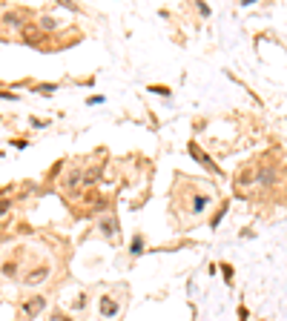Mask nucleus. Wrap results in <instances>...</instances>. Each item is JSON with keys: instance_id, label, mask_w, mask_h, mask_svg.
<instances>
[{"instance_id": "1", "label": "nucleus", "mask_w": 287, "mask_h": 321, "mask_svg": "<svg viewBox=\"0 0 287 321\" xmlns=\"http://www.w3.org/2000/svg\"><path fill=\"white\" fill-rule=\"evenodd\" d=\"M49 272H52L49 264H40V267H35L32 272L23 275V284H26V287H38V284H43V281L49 278Z\"/></svg>"}, {"instance_id": "2", "label": "nucleus", "mask_w": 287, "mask_h": 321, "mask_svg": "<svg viewBox=\"0 0 287 321\" xmlns=\"http://www.w3.org/2000/svg\"><path fill=\"white\" fill-rule=\"evenodd\" d=\"M43 307H46V295H32L29 301H23V318L32 321L40 310H43Z\"/></svg>"}, {"instance_id": "3", "label": "nucleus", "mask_w": 287, "mask_h": 321, "mask_svg": "<svg viewBox=\"0 0 287 321\" xmlns=\"http://www.w3.org/2000/svg\"><path fill=\"white\" fill-rule=\"evenodd\" d=\"M189 155H193V158H196L198 164H204V167H207L210 172H216V175H221V170H218L216 164H213V158H210V155H204V152L198 149V143H189Z\"/></svg>"}, {"instance_id": "4", "label": "nucleus", "mask_w": 287, "mask_h": 321, "mask_svg": "<svg viewBox=\"0 0 287 321\" xmlns=\"http://www.w3.org/2000/svg\"><path fill=\"white\" fill-rule=\"evenodd\" d=\"M98 307H101V315H104V318H115V315H118V310H121V304L112 298V295H104Z\"/></svg>"}, {"instance_id": "5", "label": "nucleus", "mask_w": 287, "mask_h": 321, "mask_svg": "<svg viewBox=\"0 0 287 321\" xmlns=\"http://www.w3.org/2000/svg\"><path fill=\"white\" fill-rule=\"evenodd\" d=\"M207 207H210V195H204V192L193 195V204H189V212H193V215H201Z\"/></svg>"}, {"instance_id": "6", "label": "nucleus", "mask_w": 287, "mask_h": 321, "mask_svg": "<svg viewBox=\"0 0 287 321\" xmlns=\"http://www.w3.org/2000/svg\"><path fill=\"white\" fill-rule=\"evenodd\" d=\"M98 227H101V232H104L107 238H112V235L118 232V221H115V218H109V215H107V218H101Z\"/></svg>"}, {"instance_id": "7", "label": "nucleus", "mask_w": 287, "mask_h": 321, "mask_svg": "<svg viewBox=\"0 0 287 321\" xmlns=\"http://www.w3.org/2000/svg\"><path fill=\"white\" fill-rule=\"evenodd\" d=\"M80 178H83V172H80V170H72L69 175L63 178V190H66V192H69V190H75V187L80 184Z\"/></svg>"}, {"instance_id": "8", "label": "nucleus", "mask_w": 287, "mask_h": 321, "mask_svg": "<svg viewBox=\"0 0 287 321\" xmlns=\"http://www.w3.org/2000/svg\"><path fill=\"white\" fill-rule=\"evenodd\" d=\"M3 26H23V15L20 12H6L3 15Z\"/></svg>"}, {"instance_id": "9", "label": "nucleus", "mask_w": 287, "mask_h": 321, "mask_svg": "<svg viewBox=\"0 0 287 321\" xmlns=\"http://www.w3.org/2000/svg\"><path fill=\"white\" fill-rule=\"evenodd\" d=\"M129 250H132V255H141L144 252V235H135L132 244H129Z\"/></svg>"}, {"instance_id": "10", "label": "nucleus", "mask_w": 287, "mask_h": 321, "mask_svg": "<svg viewBox=\"0 0 287 321\" xmlns=\"http://www.w3.org/2000/svg\"><path fill=\"white\" fill-rule=\"evenodd\" d=\"M227 210H230V204H224V207H221V210H218L216 215H213V230H216L218 224H221V218H224V212H227Z\"/></svg>"}, {"instance_id": "11", "label": "nucleus", "mask_w": 287, "mask_h": 321, "mask_svg": "<svg viewBox=\"0 0 287 321\" xmlns=\"http://www.w3.org/2000/svg\"><path fill=\"white\" fill-rule=\"evenodd\" d=\"M9 210H12V201L6 198V195H3V198H0V218H3V215H6Z\"/></svg>"}, {"instance_id": "12", "label": "nucleus", "mask_w": 287, "mask_h": 321, "mask_svg": "<svg viewBox=\"0 0 287 321\" xmlns=\"http://www.w3.org/2000/svg\"><path fill=\"white\" fill-rule=\"evenodd\" d=\"M49 321H72V315H66V312H60V310H55L49 315Z\"/></svg>"}, {"instance_id": "13", "label": "nucleus", "mask_w": 287, "mask_h": 321, "mask_svg": "<svg viewBox=\"0 0 287 321\" xmlns=\"http://www.w3.org/2000/svg\"><path fill=\"white\" fill-rule=\"evenodd\" d=\"M221 272H224V281L233 284V267H230V264H221Z\"/></svg>"}, {"instance_id": "14", "label": "nucleus", "mask_w": 287, "mask_h": 321, "mask_svg": "<svg viewBox=\"0 0 287 321\" xmlns=\"http://www.w3.org/2000/svg\"><path fill=\"white\" fill-rule=\"evenodd\" d=\"M3 272H6V275H15V272H18V264H15V261H9V264L3 267Z\"/></svg>"}, {"instance_id": "15", "label": "nucleus", "mask_w": 287, "mask_h": 321, "mask_svg": "<svg viewBox=\"0 0 287 321\" xmlns=\"http://www.w3.org/2000/svg\"><path fill=\"white\" fill-rule=\"evenodd\" d=\"M149 92H155V95H169V86H149Z\"/></svg>"}, {"instance_id": "16", "label": "nucleus", "mask_w": 287, "mask_h": 321, "mask_svg": "<svg viewBox=\"0 0 287 321\" xmlns=\"http://www.w3.org/2000/svg\"><path fill=\"white\" fill-rule=\"evenodd\" d=\"M83 307H86V295H80V298L75 301V310H83Z\"/></svg>"}, {"instance_id": "17", "label": "nucleus", "mask_w": 287, "mask_h": 321, "mask_svg": "<svg viewBox=\"0 0 287 321\" xmlns=\"http://www.w3.org/2000/svg\"><path fill=\"white\" fill-rule=\"evenodd\" d=\"M55 89H58L55 83H49V86H38V92H55Z\"/></svg>"}]
</instances>
